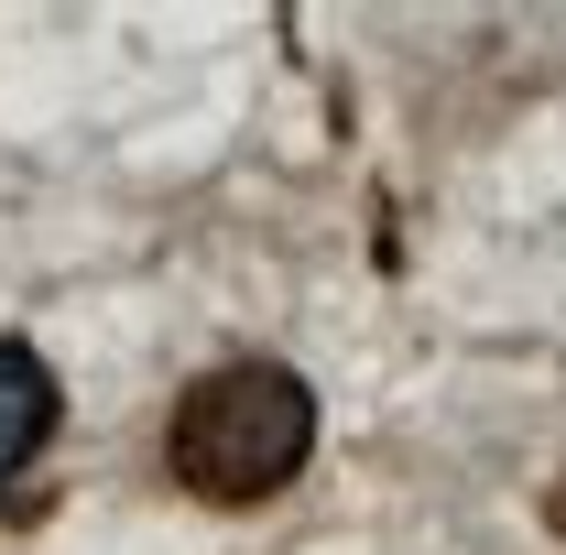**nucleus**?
<instances>
[{
    "mask_svg": "<svg viewBox=\"0 0 566 555\" xmlns=\"http://www.w3.org/2000/svg\"><path fill=\"white\" fill-rule=\"evenodd\" d=\"M305 458H316V392L283 359H218L164 415V480L208 512H251V501L294 490Z\"/></svg>",
    "mask_w": 566,
    "mask_h": 555,
    "instance_id": "f257e3e1",
    "label": "nucleus"
},
{
    "mask_svg": "<svg viewBox=\"0 0 566 555\" xmlns=\"http://www.w3.org/2000/svg\"><path fill=\"white\" fill-rule=\"evenodd\" d=\"M55 425H66V392H55L44 348H33V338H0V490L55 447Z\"/></svg>",
    "mask_w": 566,
    "mask_h": 555,
    "instance_id": "f03ea898",
    "label": "nucleus"
}]
</instances>
